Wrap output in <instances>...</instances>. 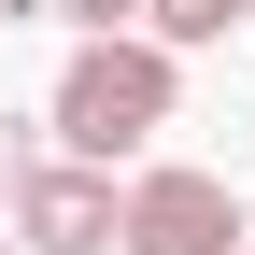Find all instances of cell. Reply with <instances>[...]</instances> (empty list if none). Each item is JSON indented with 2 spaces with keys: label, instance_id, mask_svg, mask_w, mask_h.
I'll return each mask as SVG.
<instances>
[{
  "label": "cell",
  "instance_id": "obj_1",
  "mask_svg": "<svg viewBox=\"0 0 255 255\" xmlns=\"http://www.w3.org/2000/svg\"><path fill=\"white\" fill-rule=\"evenodd\" d=\"M184 114V57L156 43V28H85L71 43V71H57V100H43V128H57V156H142L156 128Z\"/></svg>",
  "mask_w": 255,
  "mask_h": 255
},
{
  "label": "cell",
  "instance_id": "obj_2",
  "mask_svg": "<svg viewBox=\"0 0 255 255\" xmlns=\"http://www.w3.org/2000/svg\"><path fill=\"white\" fill-rule=\"evenodd\" d=\"M241 241H255V199L227 170H184V156H156L128 184V227H114V255H241Z\"/></svg>",
  "mask_w": 255,
  "mask_h": 255
},
{
  "label": "cell",
  "instance_id": "obj_3",
  "mask_svg": "<svg viewBox=\"0 0 255 255\" xmlns=\"http://www.w3.org/2000/svg\"><path fill=\"white\" fill-rule=\"evenodd\" d=\"M114 227H128V184L100 156H28L14 170V241L28 255H100Z\"/></svg>",
  "mask_w": 255,
  "mask_h": 255
},
{
  "label": "cell",
  "instance_id": "obj_4",
  "mask_svg": "<svg viewBox=\"0 0 255 255\" xmlns=\"http://www.w3.org/2000/svg\"><path fill=\"white\" fill-rule=\"evenodd\" d=\"M142 28H156L170 57H199V43H227V28H241V0H142Z\"/></svg>",
  "mask_w": 255,
  "mask_h": 255
},
{
  "label": "cell",
  "instance_id": "obj_5",
  "mask_svg": "<svg viewBox=\"0 0 255 255\" xmlns=\"http://www.w3.org/2000/svg\"><path fill=\"white\" fill-rule=\"evenodd\" d=\"M43 14H71V28H128L142 0H43Z\"/></svg>",
  "mask_w": 255,
  "mask_h": 255
},
{
  "label": "cell",
  "instance_id": "obj_6",
  "mask_svg": "<svg viewBox=\"0 0 255 255\" xmlns=\"http://www.w3.org/2000/svg\"><path fill=\"white\" fill-rule=\"evenodd\" d=\"M0 255H28V241H0Z\"/></svg>",
  "mask_w": 255,
  "mask_h": 255
},
{
  "label": "cell",
  "instance_id": "obj_7",
  "mask_svg": "<svg viewBox=\"0 0 255 255\" xmlns=\"http://www.w3.org/2000/svg\"><path fill=\"white\" fill-rule=\"evenodd\" d=\"M241 14H255V0H241Z\"/></svg>",
  "mask_w": 255,
  "mask_h": 255
}]
</instances>
